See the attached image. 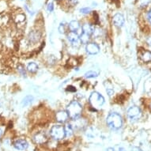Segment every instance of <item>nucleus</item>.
<instances>
[{
  "instance_id": "f257e3e1",
  "label": "nucleus",
  "mask_w": 151,
  "mask_h": 151,
  "mask_svg": "<svg viewBox=\"0 0 151 151\" xmlns=\"http://www.w3.org/2000/svg\"><path fill=\"white\" fill-rule=\"evenodd\" d=\"M82 111V105L77 101H73L68 104L67 108V112L69 118L73 120H77L81 116Z\"/></svg>"
},
{
  "instance_id": "f03ea898",
  "label": "nucleus",
  "mask_w": 151,
  "mask_h": 151,
  "mask_svg": "<svg viewBox=\"0 0 151 151\" xmlns=\"http://www.w3.org/2000/svg\"><path fill=\"white\" fill-rule=\"evenodd\" d=\"M106 123L109 127L112 130H118L122 127L123 119L120 115L116 112H111L108 116L106 119Z\"/></svg>"
},
{
  "instance_id": "7ed1b4c3",
  "label": "nucleus",
  "mask_w": 151,
  "mask_h": 151,
  "mask_svg": "<svg viewBox=\"0 0 151 151\" xmlns=\"http://www.w3.org/2000/svg\"><path fill=\"white\" fill-rule=\"evenodd\" d=\"M104 97L98 92H93L89 98V102L93 109H100L104 104Z\"/></svg>"
},
{
  "instance_id": "20e7f679",
  "label": "nucleus",
  "mask_w": 151,
  "mask_h": 151,
  "mask_svg": "<svg viewBox=\"0 0 151 151\" xmlns=\"http://www.w3.org/2000/svg\"><path fill=\"white\" fill-rule=\"evenodd\" d=\"M50 134L55 140H61L66 136L65 127L62 125H55L51 129Z\"/></svg>"
},
{
  "instance_id": "39448f33",
  "label": "nucleus",
  "mask_w": 151,
  "mask_h": 151,
  "mask_svg": "<svg viewBox=\"0 0 151 151\" xmlns=\"http://www.w3.org/2000/svg\"><path fill=\"white\" fill-rule=\"evenodd\" d=\"M142 116V111L141 109L139 107L133 106L131 107L127 111V117L128 119L132 122L137 121L138 119H140Z\"/></svg>"
},
{
  "instance_id": "423d86ee",
  "label": "nucleus",
  "mask_w": 151,
  "mask_h": 151,
  "mask_svg": "<svg viewBox=\"0 0 151 151\" xmlns=\"http://www.w3.org/2000/svg\"><path fill=\"white\" fill-rule=\"evenodd\" d=\"M67 38L70 43H71L73 45H76V46H78L80 45V37L78 36L77 32H70L68 34H67Z\"/></svg>"
},
{
  "instance_id": "0eeeda50",
  "label": "nucleus",
  "mask_w": 151,
  "mask_h": 151,
  "mask_svg": "<svg viewBox=\"0 0 151 151\" xmlns=\"http://www.w3.org/2000/svg\"><path fill=\"white\" fill-rule=\"evenodd\" d=\"M86 50L87 53H89V54L96 55L100 52V47L95 43H89L86 45Z\"/></svg>"
},
{
  "instance_id": "6e6552de",
  "label": "nucleus",
  "mask_w": 151,
  "mask_h": 151,
  "mask_svg": "<svg viewBox=\"0 0 151 151\" xmlns=\"http://www.w3.org/2000/svg\"><path fill=\"white\" fill-rule=\"evenodd\" d=\"M14 146L18 150H25L28 148L29 144L25 139H17L14 142Z\"/></svg>"
},
{
  "instance_id": "1a4fd4ad",
  "label": "nucleus",
  "mask_w": 151,
  "mask_h": 151,
  "mask_svg": "<svg viewBox=\"0 0 151 151\" xmlns=\"http://www.w3.org/2000/svg\"><path fill=\"white\" fill-rule=\"evenodd\" d=\"M55 119L60 124H64L69 119V116L67 114V111H60L55 115Z\"/></svg>"
},
{
  "instance_id": "9d476101",
  "label": "nucleus",
  "mask_w": 151,
  "mask_h": 151,
  "mask_svg": "<svg viewBox=\"0 0 151 151\" xmlns=\"http://www.w3.org/2000/svg\"><path fill=\"white\" fill-rule=\"evenodd\" d=\"M112 22L114 23L116 26L119 28H121L124 25V17L121 14H116L113 16Z\"/></svg>"
},
{
  "instance_id": "9b49d317",
  "label": "nucleus",
  "mask_w": 151,
  "mask_h": 151,
  "mask_svg": "<svg viewBox=\"0 0 151 151\" xmlns=\"http://www.w3.org/2000/svg\"><path fill=\"white\" fill-rule=\"evenodd\" d=\"M33 141L37 144H43L45 143L47 141V138L46 134L43 132H39L34 135L33 137Z\"/></svg>"
},
{
  "instance_id": "f8f14e48",
  "label": "nucleus",
  "mask_w": 151,
  "mask_h": 151,
  "mask_svg": "<svg viewBox=\"0 0 151 151\" xmlns=\"http://www.w3.org/2000/svg\"><path fill=\"white\" fill-rule=\"evenodd\" d=\"M82 32L91 37L94 32V28L89 24H84L82 25Z\"/></svg>"
},
{
  "instance_id": "ddd939ff",
  "label": "nucleus",
  "mask_w": 151,
  "mask_h": 151,
  "mask_svg": "<svg viewBox=\"0 0 151 151\" xmlns=\"http://www.w3.org/2000/svg\"><path fill=\"white\" fill-rule=\"evenodd\" d=\"M68 28H69V29L70 30V32H76V31H78V30L79 29L80 24H79V22H78V21L73 20L69 23V25H68Z\"/></svg>"
},
{
  "instance_id": "4468645a",
  "label": "nucleus",
  "mask_w": 151,
  "mask_h": 151,
  "mask_svg": "<svg viewBox=\"0 0 151 151\" xmlns=\"http://www.w3.org/2000/svg\"><path fill=\"white\" fill-rule=\"evenodd\" d=\"M140 58L145 63H149L151 61V52L149 51H143L140 54Z\"/></svg>"
},
{
  "instance_id": "2eb2a0df",
  "label": "nucleus",
  "mask_w": 151,
  "mask_h": 151,
  "mask_svg": "<svg viewBox=\"0 0 151 151\" xmlns=\"http://www.w3.org/2000/svg\"><path fill=\"white\" fill-rule=\"evenodd\" d=\"M27 70L30 73H35L38 70V65L36 63H29L27 66Z\"/></svg>"
},
{
  "instance_id": "dca6fc26",
  "label": "nucleus",
  "mask_w": 151,
  "mask_h": 151,
  "mask_svg": "<svg viewBox=\"0 0 151 151\" xmlns=\"http://www.w3.org/2000/svg\"><path fill=\"white\" fill-rule=\"evenodd\" d=\"M32 101H33V97L31 96V95H28V96H26V97L23 99L22 106L26 107L28 106V105H29V104L32 102Z\"/></svg>"
},
{
  "instance_id": "f3484780",
  "label": "nucleus",
  "mask_w": 151,
  "mask_h": 151,
  "mask_svg": "<svg viewBox=\"0 0 151 151\" xmlns=\"http://www.w3.org/2000/svg\"><path fill=\"white\" fill-rule=\"evenodd\" d=\"M99 75V72L93 71V70H89L85 74V78H93L97 77Z\"/></svg>"
},
{
  "instance_id": "a211bd4d",
  "label": "nucleus",
  "mask_w": 151,
  "mask_h": 151,
  "mask_svg": "<svg viewBox=\"0 0 151 151\" xmlns=\"http://www.w3.org/2000/svg\"><path fill=\"white\" fill-rule=\"evenodd\" d=\"M65 127V131H66V136H70L73 134V131H74V128L70 124H67Z\"/></svg>"
},
{
  "instance_id": "6ab92c4d",
  "label": "nucleus",
  "mask_w": 151,
  "mask_h": 151,
  "mask_svg": "<svg viewBox=\"0 0 151 151\" xmlns=\"http://www.w3.org/2000/svg\"><path fill=\"white\" fill-rule=\"evenodd\" d=\"M89 39H90V36L86 34V33H83V32L80 36V40L82 44H88Z\"/></svg>"
},
{
  "instance_id": "aec40b11",
  "label": "nucleus",
  "mask_w": 151,
  "mask_h": 151,
  "mask_svg": "<svg viewBox=\"0 0 151 151\" xmlns=\"http://www.w3.org/2000/svg\"><path fill=\"white\" fill-rule=\"evenodd\" d=\"M25 20V16L23 14L20 13V14H18L16 16V18H15V21H16V22L17 23H20L24 21Z\"/></svg>"
},
{
  "instance_id": "412c9836",
  "label": "nucleus",
  "mask_w": 151,
  "mask_h": 151,
  "mask_svg": "<svg viewBox=\"0 0 151 151\" xmlns=\"http://www.w3.org/2000/svg\"><path fill=\"white\" fill-rule=\"evenodd\" d=\"M80 11H81V13H82V14H89V13L91 11V9L89 7L82 8V9L80 10Z\"/></svg>"
},
{
  "instance_id": "4be33fe9",
  "label": "nucleus",
  "mask_w": 151,
  "mask_h": 151,
  "mask_svg": "<svg viewBox=\"0 0 151 151\" xmlns=\"http://www.w3.org/2000/svg\"><path fill=\"white\" fill-rule=\"evenodd\" d=\"M47 9V10L49 11V12H52V11H53V9H54V6H53V3H48Z\"/></svg>"
},
{
  "instance_id": "5701e85b",
  "label": "nucleus",
  "mask_w": 151,
  "mask_h": 151,
  "mask_svg": "<svg viewBox=\"0 0 151 151\" xmlns=\"http://www.w3.org/2000/svg\"><path fill=\"white\" fill-rule=\"evenodd\" d=\"M64 25H63V23H61L60 25V28H59V31H60V33H64L65 32V29H64Z\"/></svg>"
},
{
  "instance_id": "b1692460",
  "label": "nucleus",
  "mask_w": 151,
  "mask_h": 151,
  "mask_svg": "<svg viewBox=\"0 0 151 151\" xmlns=\"http://www.w3.org/2000/svg\"><path fill=\"white\" fill-rule=\"evenodd\" d=\"M106 92H107V93L109 94V97H111V96H112V95L114 94V90L111 89H107Z\"/></svg>"
},
{
  "instance_id": "393cba45",
  "label": "nucleus",
  "mask_w": 151,
  "mask_h": 151,
  "mask_svg": "<svg viewBox=\"0 0 151 151\" xmlns=\"http://www.w3.org/2000/svg\"><path fill=\"white\" fill-rule=\"evenodd\" d=\"M131 151H142L141 150V149L138 148V147H135V146H134V147H132V149H131Z\"/></svg>"
},
{
  "instance_id": "a878e982",
  "label": "nucleus",
  "mask_w": 151,
  "mask_h": 151,
  "mask_svg": "<svg viewBox=\"0 0 151 151\" xmlns=\"http://www.w3.org/2000/svg\"><path fill=\"white\" fill-rule=\"evenodd\" d=\"M148 20L150 22V23L151 24V10H150V12L148 13Z\"/></svg>"
},
{
  "instance_id": "bb28decb",
  "label": "nucleus",
  "mask_w": 151,
  "mask_h": 151,
  "mask_svg": "<svg viewBox=\"0 0 151 151\" xmlns=\"http://www.w3.org/2000/svg\"><path fill=\"white\" fill-rule=\"evenodd\" d=\"M107 151H114V149H113V148H108V149H107Z\"/></svg>"
},
{
  "instance_id": "cd10ccee",
  "label": "nucleus",
  "mask_w": 151,
  "mask_h": 151,
  "mask_svg": "<svg viewBox=\"0 0 151 151\" xmlns=\"http://www.w3.org/2000/svg\"><path fill=\"white\" fill-rule=\"evenodd\" d=\"M2 134H3V130L0 128V137L2 136Z\"/></svg>"
},
{
  "instance_id": "c85d7f7f",
  "label": "nucleus",
  "mask_w": 151,
  "mask_h": 151,
  "mask_svg": "<svg viewBox=\"0 0 151 151\" xmlns=\"http://www.w3.org/2000/svg\"><path fill=\"white\" fill-rule=\"evenodd\" d=\"M148 44L151 46V38H150V39L148 40Z\"/></svg>"
},
{
  "instance_id": "c756f323",
  "label": "nucleus",
  "mask_w": 151,
  "mask_h": 151,
  "mask_svg": "<svg viewBox=\"0 0 151 151\" xmlns=\"http://www.w3.org/2000/svg\"><path fill=\"white\" fill-rule=\"evenodd\" d=\"M119 151H125V150H124V148H122V147H121V148L119 149Z\"/></svg>"
}]
</instances>
